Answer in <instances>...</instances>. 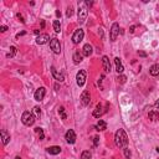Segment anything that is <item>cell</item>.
Returning <instances> with one entry per match:
<instances>
[{
	"instance_id": "cell-25",
	"label": "cell",
	"mask_w": 159,
	"mask_h": 159,
	"mask_svg": "<svg viewBox=\"0 0 159 159\" xmlns=\"http://www.w3.org/2000/svg\"><path fill=\"white\" fill-rule=\"evenodd\" d=\"M58 113H60V116H61L62 119H66V118H67L66 112H65V108H63V107H60V108H58Z\"/></svg>"
},
{
	"instance_id": "cell-2",
	"label": "cell",
	"mask_w": 159,
	"mask_h": 159,
	"mask_svg": "<svg viewBox=\"0 0 159 159\" xmlns=\"http://www.w3.org/2000/svg\"><path fill=\"white\" fill-rule=\"evenodd\" d=\"M87 14H88V8L86 6L85 1L78 3V22L83 24L87 19Z\"/></svg>"
},
{
	"instance_id": "cell-19",
	"label": "cell",
	"mask_w": 159,
	"mask_h": 159,
	"mask_svg": "<svg viewBox=\"0 0 159 159\" xmlns=\"http://www.w3.org/2000/svg\"><path fill=\"white\" fill-rule=\"evenodd\" d=\"M104 113V111H103V108H102L101 104H97V107H96V109L93 111V117H96V118H100Z\"/></svg>"
},
{
	"instance_id": "cell-30",
	"label": "cell",
	"mask_w": 159,
	"mask_h": 159,
	"mask_svg": "<svg viewBox=\"0 0 159 159\" xmlns=\"http://www.w3.org/2000/svg\"><path fill=\"white\" fill-rule=\"evenodd\" d=\"M117 80H118V82H121V83H124L127 78H126V76H118V77H117Z\"/></svg>"
},
{
	"instance_id": "cell-9",
	"label": "cell",
	"mask_w": 159,
	"mask_h": 159,
	"mask_svg": "<svg viewBox=\"0 0 159 159\" xmlns=\"http://www.w3.org/2000/svg\"><path fill=\"white\" fill-rule=\"evenodd\" d=\"M45 95H46V89H45V87H40V88H37L36 89V92H35V95H34V97H35V100L36 101H42L43 97H45Z\"/></svg>"
},
{
	"instance_id": "cell-3",
	"label": "cell",
	"mask_w": 159,
	"mask_h": 159,
	"mask_svg": "<svg viewBox=\"0 0 159 159\" xmlns=\"http://www.w3.org/2000/svg\"><path fill=\"white\" fill-rule=\"evenodd\" d=\"M21 122L25 124V126H32L34 123H35V116H34V113H31V112H24L22 113V116H21Z\"/></svg>"
},
{
	"instance_id": "cell-16",
	"label": "cell",
	"mask_w": 159,
	"mask_h": 159,
	"mask_svg": "<svg viewBox=\"0 0 159 159\" xmlns=\"http://www.w3.org/2000/svg\"><path fill=\"white\" fill-rule=\"evenodd\" d=\"M60 152H61V148L57 145H52V147L47 148V153H50L52 155H57V154H60Z\"/></svg>"
},
{
	"instance_id": "cell-28",
	"label": "cell",
	"mask_w": 159,
	"mask_h": 159,
	"mask_svg": "<svg viewBox=\"0 0 159 159\" xmlns=\"http://www.w3.org/2000/svg\"><path fill=\"white\" fill-rule=\"evenodd\" d=\"M35 132L39 134V138H40V139H43V137H45V135H43V130L41 129V128H36Z\"/></svg>"
},
{
	"instance_id": "cell-34",
	"label": "cell",
	"mask_w": 159,
	"mask_h": 159,
	"mask_svg": "<svg viewBox=\"0 0 159 159\" xmlns=\"http://www.w3.org/2000/svg\"><path fill=\"white\" fill-rule=\"evenodd\" d=\"M85 4H86V6H87V8H91L93 3H92V1H89V0H86V1H85Z\"/></svg>"
},
{
	"instance_id": "cell-23",
	"label": "cell",
	"mask_w": 159,
	"mask_h": 159,
	"mask_svg": "<svg viewBox=\"0 0 159 159\" xmlns=\"http://www.w3.org/2000/svg\"><path fill=\"white\" fill-rule=\"evenodd\" d=\"M92 158V153L89 152V150H85V152H82V154H81V159H91Z\"/></svg>"
},
{
	"instance_id": "cell-31",
	"label": "cell",
	"mask_w": 159,
	"mask_h": 159,
	"mask_svg": "<svg viewBox=\"0 0 159 159\" xmlns=\"http://www.w3.org/2000/svg\"><path fill=\"white\" fill-rule=\"evenodd\" d=\"M72 14H73V9L70 6V8L67 9V13H66V15H67V17H71V16H72Z\"/></svg>"
},
{
	"instance_id": "cell-20",
	"label": "cell",
	"mask_w": 159,
	"mask_h": 159,
	"mask_svg": "<svg viewBox=\"0 0 159 159\" xmlns=\"http://www.w3.org/2000/svg\"><path fill=\"white\" fill-rule=\"evenodd\" d=\"M95 128H96L97 130H106V129H107V123H106L104 121L100 119V121H98V123L95 126Z\"/></svg>"
},
{
	"instance_id": "cell-35",
	"label": "cell",
	"mask_w": 159,
	"mask_h": 159,
	"mask_svg": "<svg viewBox=\"0 0 159 159\" xmlns=\"http://www.w3.org/2000/svg\"><path fill=\"white\" fill-rule=\"evenodd\" d=\"M8 30V26H5V25H3V26H0V31L1 32H5Z\"/></svg>"
},
{
	"instance_id": "cell-4",
	"label": "cell",
	"mask_w": 159,
	"mask_h": 159,
	"mask_svg": "<svg viewBox=\"0 0 159 159\" xmlns=\"http://www.w3.org/2000/svg\"><path fill=\"white\" fill-rule=\"evenodd\" d=\"M83 36H85V32L82 29L76 30L72 35V42L73 43H80L82 40H83Z\"/></svg>"
},
{
	"instance_id": "cell-40",
	"label": "cell",
	"mask_w": 159,
	"mask_h": 159,
	"mask_svg": "<svg viewBox=\"0 0 159 159\" xmlns=\"http://www.w3.org/2000/svg\"><path fill=\"white\" fill-rule=\"evenodd\" d=\"M34 32H35V35H39V34H40V31H39V30H35Z\"/></svg>"
},
{
	"instance_id": "cell-22",
	"label": "cell",
	"mask_w": 159,
	"mask_h": 159,
	"mask_svg": "<svg viewBox=\"0 0 159 159\" xmlns=\"http://www.w3.org/2000/svg\"><path fill=\"white\" fill-rule=\"evenodd\" d=\"M148 117H149L150 121H158L159 119V113L157 112V111H150L149 115H148Z\"/></svg>"
},
{
	"instance_id": "cell-26",
	"label": "cell",
	"mask_w": 159,
	"mask_h": 159,
	"mask_svg": "<svg viewBox=\"0 0 159 159\" xmlns=\"http://www.w3.org/2000/svg\"><path fill=\"white\" fill-rule=\"evenodd\" d=\"M15 54H16V47H15V46H11V47H10V52L8 54V57H14Z\"/></svg>"
},
{
	"instance_id": "cell-12",
	"label": "cell",
	"mask_w": 159,
	"mask_h": 159,
	"mask_svg": "<svg viewBox=\"0 0 159 159\" xmlns=\"http://www.w3.org/2000/svg\"><path fill=\"white\" fill-rule=\"evenodd\" d=\"M102 66H103V70L104 72H111V62H109V58L107 56H103L102 57Z\"/></svg>"
},
{
	"instance_id": "cell-7",
	"label": "cell",
	"mask_w": 159,
	"mask_h": 159,
	"mask_svg": "<svg viewBox=\"0 0 159 159\" xmlns=\"http://www.w3.org/2000/svg\"><path fill=\"white\" fill-rule=\"evenodd\" d=\"M89 101H91V96H89V92L88 91H83L82 95H81V98H80V102L83 107H86L89 104Z\"/></svg>"
},
{
	"instance_id": "cell-38",
	"label": "cell",
	"mask_w": 159,
	"mask_h": 159,
	"mask_svg": "<svg viewBox=\"0 0 159 159\" xmlns=\"http://www.w3.org/2000/svg\"><path fill=\"white\" fill-rule=\"evenodd\" d=\"M58 88H60V86H58V83H56V85H55V89L58 91Z\"/></svg>"
},
{
	"instance_id": "cell-27",
	"label": "cell",
	"mask_w": 159,
	"mask_h": 159,
	"mask_svg": "<svg viewBox=\"0 0 159 159\" xmlns=\"http://www.w3.org/2000/svg\"><path fill=\"white\" fill-rule=\"evenodd\" d=\"M34 113L36 115V117L41 116V109H40V107H39V106H35V107H34Z\"/></svg>"
},
{
	"instance_id": "cell-6",
	"label": "cell",
	"mask_w": 159,
	"mask_h": 159,
	"mask_svg": "<svg viewBox=\"0 0 159 159\" xmlns=\"http://www.w3.org/2000/svg\"><path fill=\"white\" fill-rule=\"evenodd\" d=\"M50 47H51V50H52L55 54H57V55L61 52V45H60V41H58L56 37H54V39L50 40Z\"/></svg>"
},
{
	"instance_id": "cell-11",
	"label": "cell",
	"mask_w": 159,
	"mask_h": 159,
	"mask_svg": "<svg viewBox=\"0 0 159 159\" xmlns=\"http://www.w3.org/2000/svg\"><path fill=\"white\" fill-rule=\"evenodd\" d=\"M51 73H52L54 78H55V80H57L58 82H62V81L65 80V76H63V73L58 72V71L55 69V67H54V66L51 67Z\"/></svg>"
},
{
	"instance_id": "cell-15",
	"label": "cell",
	"mask_w": 159,
	"mask_h": 159,
	"mask_svg": "<svg viewBox=\"0 0 159 159\" xmlns=\"http://www.w3.org/2000/svg\"><path fill=\"white\" fill-rule=\"evenodd\" d=\"M0 134H1V142H3V144L6 145L9 142H10V135L8 134V132H6L5 129L1 130V133H0Z\"/></svg>"
},
{
	"instance_id": "cell-18",
	"label": "cell",
	"mask_w": 159,
	"mask_h": 159,
	"mask_svg": "<svg viewBox=\"0 0 159 159\" xmlns=\"http://www.w3.org/2000/svg\"><path fill=\"white\" fill-rule=\"evenodd\" d=\"M149 73H150L152 76H158L159 75V63L152 65L150 69H149Z\"/></svg>"
},
{
	"instance_id": "cell-1",
	"label": "cell",
	"mask_w": 159,
	"mask_h": 159,
	"mask_svg": "<svg viewBox=\"0 0 159 159\" xmlns=\"http://www.w3.org/2000/svg\"><path fill=\"white\" fill-rule=\"evenodd\" d=\"M115 143L119 148H126L128 145V137L124 129H118L115 134Z\"/></svg>"
},
{
	"instance_id": "cell-14",
	"label": "cell",
	"mask_w": 159,
	"mask_h": 159,
	"mask_svg": "<svg viewBox=\"0 0 159 159\" xmlns=\"http://www.w3.org/2000/svg\"><path fill=\"white\" fill-rule=\"evenodd\" d=\"M92 51H93L92 46H91L89 43H86V45L83 46V49H82V55L86 56V57H89V56L92 55Z\"/></svg>"
},
{
	"instance_id": "cell-13",
	"label": "cell",
	"mask_w": 159,
	"mask_h": 159,
	"mask_svg": "<svg viewBox=\"0 0 159 159\" xmlns=\"http://www.w3.org/2000/svg\"><path fill=\"white\" fill-rule=\"evenodd\" d=\"M49 40H50V36L47 34H40L37 36V39H36V43L37 45H43V43L47 42Z\"/></svg>"
},
{
	"instance_id": "cell-29",
	"label": "cell",
	"mask_w": 159,
	"mask_h": 159,
	"mask_svg": "<svg viewBox=\"0 0 159 159\" xmlns=\"http://www.w3.org/2000/svg\"><path fill=\"white\" fill-rule=\"evenodd\" d=\"M124 155H126V158H127V159L130 158V150L127 148V147L124 148Z\"/></svg>"
},
{
	"instance_id": "cell-21",
	"label": "cell",
	"mask_w": 159,
	"mask_h": 159,
	"mask_svg": "<svg viewBox=\"0 0 159 159\" xmlns=\"http://www.w3.org/2000/svg\"><path fill=\"white\" fill-rule=\"evenodd\" d=\"M73 62L75 63H80L81 61H82V58H83V55L82 54H80V51H76L75 54H73Z\"/></svg>"
},
{
	"instance_id": "cell-24",
	"label": "cell",
	"mask_w": 159,
	"mask_h": 159,
	"mask_svg": "<svg viewBox=\"0 0 159 159\" xmlns=\"http://www.w3.org/2000/svg\"><path fill=\"white\" fill-rule=\"evenodd\" d=\"M54 30H55V32H60V31H61V25H60V21H58V20H55V21H54Z\"/></svg>"
},
{
	"instance_id": "cell-41",
	"label": "cell",
	"mask_w": 159,
	"mask_h": 159,
	"mask_svg": "<svg viewBox=\"0 0 159 159\" xmlns=\"http://www.w3.org/2000/svg\"><path fill=\"white\" fill-rule=\"evenodd\" d=\"M15 159H21V158H20V157H19V155H17V157H15Z\"/></svg>"
},
{
	"instance_id": "cell-36",
	"label": "cell",
	"mask_w": 159,
	"mask_h": 159,
	"mask_svg": "<svg viewBox=\"0 0 159 159\" xmlns=\"http://www.w3.org/2000/svg\"><path fill=\"white\" fill-rule=\"evenodd\" d=\"M154 107H155V108H159V100H157V101H155V103H154Z\"/></svg>"
},
{
	"instance_id": "cell-5",
	"label": "cell",
	"mask_w": 159,
	"mask_h": 159,
	"mask_svg": "<svg viewBox=\"0 0 159 159\" xmlns=\"http://www.w3.org/2000/svg\"><path fill=\"white\" fill-rule=\"evenodd\" d=\"M86 71L85 70H81V71H78L77 72V76H76V82H77V85L80 87H82L85 85V82H86Z\"/></svg>"
},
{
	"instance_id": "cell-8",
	"label": "cell",
	"mask_w": 159,
	"mask_h": 159,
	"mask_svg": "<svg viewBox=\"0 0 159 159\" xmlns=\"http://www.w3.org/2000/svg\"><path fill=\"white\" fill-rule=\"evenodd\" d=\"M65 139L67 141V143H70V144H73L75 142H76V133H75V130L73 129H69L66 132V134H65Z\"/></svg>"
},
{
	"instance_id": "cell-17",
	"label": "cell",
	"mask_w": 159,
	"mask_h": 159,
	"mask_svg": "<svg viewBox=\"0 0 159 159\" xmlns=\"http://www.w3.org/2000/svg\"><path fill=\"white\" fill-rule=\"evenodd\" d=\"M115 63H116V71L118 73H122L123 71H124V67H123V65H122V62H121L119 57L115 58Z\"/></svg>"
},
{
	"instance_id": "cell-32",
	"label": "cell",
	"mask_w": 159,
	"mask_h": 159,
	"mask_svg": "<svg viewBox=\"0 0 159 159\" xmlns=\"http://www.w3.org/2000/svg\"><path fill=\"white\" fill-rule=\"evenodd\" d=\"M98 143H100V138H98V137H95V138H93V144L97 147V145H98Z\"/></svg>"
},
{
	"instance_id": "cell-10",
	"label": "cell",
	"mask_w": 159,
	"mask_h": 159,
	"mask_svg": "<svg viewBox=\"0 0 159 159\" xmlns=\"http://www.w3.org/2000/svg\"><path fill=\"white\" fill-rule=\"evenodd\" d=\"M118 34H119V25L117 22H115L111 28V41H116Z\"/></svg>"
},
{
	"instance_id": "cell-37",
	"label": "cell",
	"mask_w": 159,
	"mask_h": 159,
	"mask_svg": "<svg viewBox=\"0 0 159 159\" xmlns=\"http://www.w3.org/2000/svg\"><path fill=\"white\" fill-rule=\"evenodd\" d=\"M139 56H143V57H145V56H147V54H145V52H139Z\"/></svg>"
},
{
	"instance_id": "cell-39",
	"label": "cell",
	"mask_w": 159,
	"mask_h": 159,
	"mask_svg": "<svg viewBox=\"0 0 159 159\" xmlns=\"http://www.w3.org/2000/svg\"><path fill=\"white\" fill-rule=\"evenodd\" d=\"M134 29H135V26H132L130 28V32H134Z\"/></svg>"
},
{
	"instance_id": "cell-33",
	"label": "cell",
	"mask_w": 159,
	"mask_h": 159,
	"mask_svg": "<svg viewBox=\"0 0 159 159\" xmlns=\"http://www.w3.org/2000/svg\"><path fill=\"white\" fill-rule=\"evenodd\" d=\"M16 16H17V19H19V20H20V21H21L22 24L25 22V20H24V17H22V15H21V14H17Z\"/></svg>"
}]
</instances>
